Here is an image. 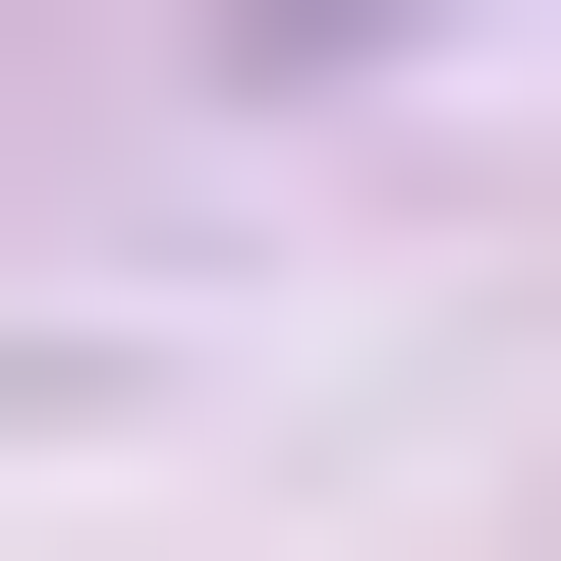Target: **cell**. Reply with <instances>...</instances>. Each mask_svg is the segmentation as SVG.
<instances>
[{
  "mask_svg": "<svg viewBox=\"0 0 561 561\" xmlns=\"http://www.w3.org/2000/svg\"><path fill=\"white\" fill-rule=\"evenodd\" d=\"M337 57H393V0H337Z\"/></svg>",
  "mask_w": 561,
  "mask_h": 561,
  "instance_id": "1",
  "label": "cell"
}]
</instances>
